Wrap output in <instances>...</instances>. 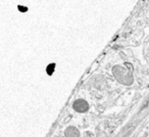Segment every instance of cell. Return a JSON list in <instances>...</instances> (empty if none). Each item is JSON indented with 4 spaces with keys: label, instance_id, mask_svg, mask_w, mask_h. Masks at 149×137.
I'll list each match as a JSON object with an SVG mask.
<instances>
[]
</instances>
